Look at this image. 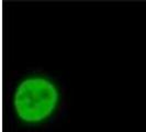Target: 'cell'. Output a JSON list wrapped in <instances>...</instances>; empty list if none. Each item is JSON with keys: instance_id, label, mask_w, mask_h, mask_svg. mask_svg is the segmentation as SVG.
Instances as JSON below:
<instances>
[{"instance_id": "1", "label": "cell", "mask_w": 146, "mask_h": 132, "mask_svg": "<svg viewBox=\"0 0 146 132\" xmlns=\"http://www.w3.org/2000/svg\"><path fill=\"white\" fill-rule=\"evenodd\" d=\"M70 103L67 79L42 66L11 71L6 78L9 132H53L68 118Z\"/></svg>"}]
</instances>
